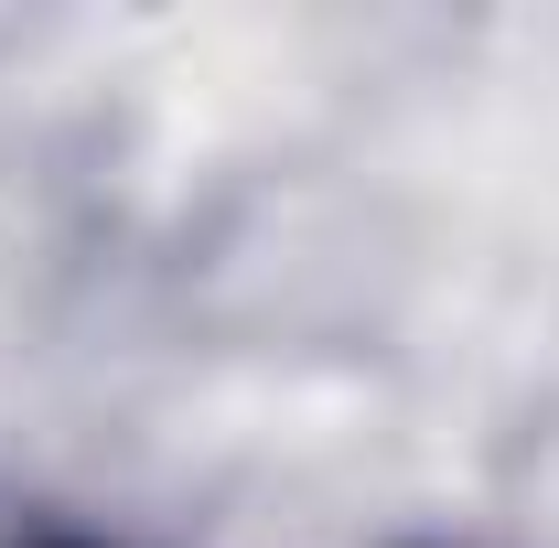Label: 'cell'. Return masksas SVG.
<instances>
[]
</instances>
